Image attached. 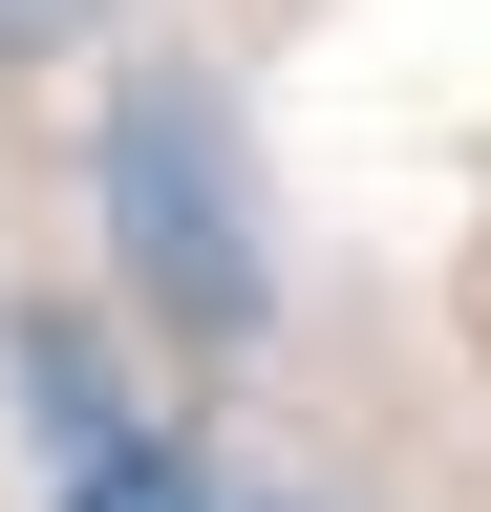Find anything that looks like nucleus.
Masks as SVG:
<instances>
[{
  "label": "nucleus",
  "instance_id": "1",
  "mask_svg": "<svg viewBox=\"0 0 491 512\" xmlns=\"http://www.w3.org/2000/svg\"><path fill=\"white\" fill-rule=\"evenodd\" d=\"M107 214H129L150 320L257 342V214H235V171H214V107H193V86H129V128H107Z\"/></svg>",
  "mask_w": 491,
  "mask_h": 512
},
{
  "label": "nucleus",
  "instance_id": "2",
  "mask_svg": "<svg viewBox=\"0 0 491 512\" xmlns=\"http://www.w3.org/2000/svg\"><path fill=\"white\" fill-rule=\"evenodd\" d=\"M65 512H214V491H193V448H150V427H107L86 470H65Z\"/></svg>",
  "mask_w": 491,
  "mask_h": 512
},
{
  "label": "nucleus",
  "instance_id": "3",
  "mask_svg": "<svg viewBox=\"0 0 491 512\" xmlns=\"http://www.w3.org/2000/svg\"><path fill=\"white\" fill-rule=\"evenodd\" d=\"M43 22H65V0H0V43H43Z\"/></svg>",
  "mask_w": 491,
  "mask_h": 512
}]
</instances>
